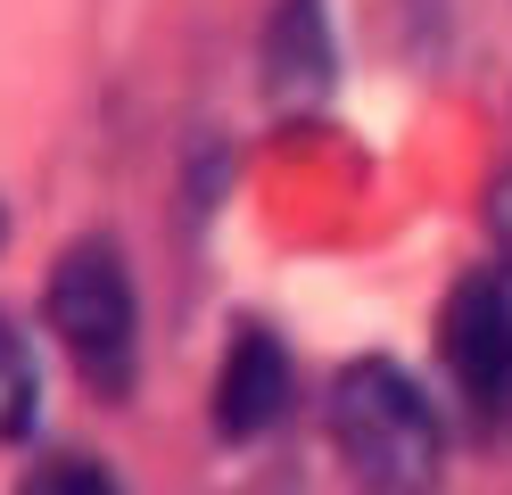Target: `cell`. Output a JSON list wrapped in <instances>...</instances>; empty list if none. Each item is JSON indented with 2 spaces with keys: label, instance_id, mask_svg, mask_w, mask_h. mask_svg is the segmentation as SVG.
<instances>
[{
  "label": "cell",
  "instance_id": "6da1fadb",
  "mask_svg": "<svg viewBox=\"0 0 512 495\" xmlns=\"http://www.w3.org/2000/svg\"><path fill=\"white\" fill-rule=\"evenodd\" d=\"M331 446L356 495H438L446 479V421L389 355H356L331 380Z\"/></svg>",
  "mask_w": 512,
  "mask_h": 495
},
{
  "label": "cell",
  "instance_id": "7a4b0ae2",
  "mask_svg": "<svg viewBox=\"0 0 512 495\" xmlns=\"http://www.w3.org/2000/svg\"><path fill=\"white\" fill-rule=\"evenodd\" d=\"M42 314L67 347L75 380L100 396V405H124L141 388V297H133V264H124L116 240H67L50 264Z\"/></svg>",
  "mask_w": 512,
  "mask_h": 495
},
{
  "label": "cell",
  "instance_id": "3957f363",
  "mask_svg": "<svg viewBox=\"0 0 512 495\" xmlns=\"http://www.w3.org/2000/svg\"><path fill=\"white\" fill-rule=\"evenodd\" d=\"M438 355L479 446H512V264H471L446 289Z\"/></svg>",
  "mask_w": 512,
  "mask_h": 495
},
{
  "label": "cell",
  "instance_id": "277c9868",
  "mask_svg": "<svg viewBox=\"0 0 512 495\" xmlns=\"http://www.w3.org/2000/svg\"><path fill=\"white\" fill-rule=\"evenodd\" d=\"M281 413H290V355H281V339L265 322H240L232 355H223V372H215V429L232 446H248V438H265Z\"/></svg>",
  "mask_w": 512,
  "mask_h": 495
},
{
  "label": "cell",
  "instance_id": "5b68a950",
  "mask_svg": "<svg viewBox=\"0 0 512 495\" xmlns=\"http://www.w3.org/2000/svg\"><path fill=\"white\" fill-rule=\"evenodd\" d=\"M265 91H281V99H314V91H331L323 0H281V17L265 25Z\"/></svg>",
  "mask_w": 512,
  "mask_h": 495
},
{
  "label": "cell",
  "instance_id": "8992f818",
  "mask_svg": "<svg viewBox=\"0 0 512 495\" xmlns=\"http://www.w3.org/2000/svg\"><path fill=\"white\" fill-rule=\"evenodd\" d=\"M42 413V372H34V347H25V330L0 314V446H17L25 429Z\"/></svg>",
  "mask_w": 512,
  "mask_h": 495
},
{
  "label": "cell",
  "instance_id": "52a82bcc",
  "mask_svg": "<svg viewBox=\"0 0 512 495\" xmlns=\"http://www.w3.org/2000/svg\"><path fill=\"white\" fill-rule=\"evenodd\" d=\"M17 495H124V487H116V471L100 454H42Z\"/></svg>",
  "mask_w": 512,
  "mask_h": 495
},
{
  "label": "cell",
  "instance_id": "ba28073f",
  "mask_svg": "<svg viewBox=\"0 0 512 495\" xmlns=\"http://www.w3.org/2000/svg\"><path fill=\"white\" fill-rule=\"evenodd\" d=\"M488 231H496V248H504L496 264H512V174L488 190Z\"/></svg>",
  "mask_w": 512,
  "mask_h": 495
},
{
  "label": "cell",
  "instance_id": "9c48e42d",
  "mask_svg": "<svg viewBox=\"0 0 512 495\" xmlns=\"http://www.w3.org/2000/svg\"><path fill=\"white\" fill-rule=\"evenodd\" d=\"M0 240H9V207H0Z\"/></svg>",
  "mask_w": 512,
  "mask_h": 495
}]
</instances>
